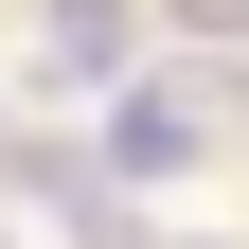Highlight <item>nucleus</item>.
Wrapping results in <instances>:
<instances>
[{
  "label": "nucleus",
  "instance_id": "f257e3e1",
  "mask_svg": "<svg viewBox=\"0 0 249 249\" xmlns=\"http://www.w3.org/2000/svg\"><path fill=\"white\" fill-rule=\"evenodd\" d=\"M124 36H142L124 0H53V53H36V71L53 89H124Z\"/></svg>",
  "mask_w": 249,
  "mask_h": 249
},
{
  "label": "nucleus",
  "instance_id": "f03ea898",
  "mask_svg": "<svg viewBox=\"0 0 249 249\" xmlns=\"http://www.w3.org/2000/svg\"><path fill=\"white\" fill-rule=\"evenodd\" d=\"M107 160L124 178H178V160H196V107H178V89H124V107H107Z\"/></svg>",
  "mask_w": 249,
  "mask_h": 249
}]
</instances>
